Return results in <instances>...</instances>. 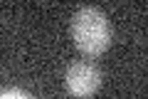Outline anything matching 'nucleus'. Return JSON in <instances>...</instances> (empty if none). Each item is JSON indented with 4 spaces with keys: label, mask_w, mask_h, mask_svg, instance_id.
I'll return each mask as SVG.
<instances>
[{
    "label": "nucleus",
    "mask_w": 148,
    "mask_h": 99,
    "mask_svg": "<svg viewBox=\"0 0 148 99\" xmlns=\"http://www.w3.org/2000/svg\"><path fill=\"white\" fill-rule=\"evenodd\" d=\"M0 99H35V97H30L27 92H20V89H8L0 94Z\"/></svg>",
    "instance_id": "7ed1b4c3"
},
{
    "label": "nucleus",
    "mask_w": 148,
    "mask_h": 99,
    "mask_svg": "<svg viewBox=\"0 0 148 99\" xmlns=\"http://www.w3.org/2000/svg\"><path fill=\"white\" fill-rule=\"evenodd\" d=\"M64 84H67L69 94H74V97H79V99H86L99 89L101 74L89 62H74L67 69V74H64Z\"/></svg>",
    "instance_id": "f03ea898"
},
{
    "label": "nucleus",
    "mask_w": 148,
    "mask_h": 99,
    "mask_svg": "<svg viewBox=\"0 0 148 99\" xmlns=\"http://www.w3.org/2000/svg\"><path fill=\"white\" fill-rule=\"evenodd\" d=\"M74 42L86 55H101L111 42V25L96 8H82L72 22Z\"/></svg>",
    "instance_id": "f257e3e1"
}]
</instances>
